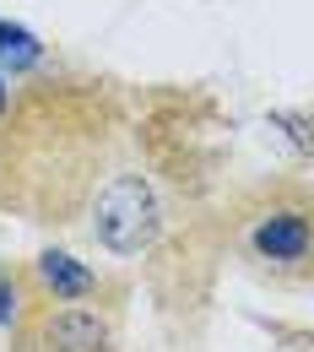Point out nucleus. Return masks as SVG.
I'll use <instances>...</instances> for the list:
<instances>
[{"label": "nucleus", "mask_w": 314, "mask_h": 352, "mask_svg": "<svg viewBox=\"0 0 314 352\" xmlns=\"http://www.w3.org/2000/svg\"><path fill=\"white\" fill-rule=\"evenodd\" d=\"M157 233H163V201H157L146 174L125 168V174H114L98 190V201H92V239H98V250H109L114 261H135L141 250L157 244Z\"/></svg>", "instance_id": "f257e3e1"}, {"label": "nucleus", "mask_w": 314, "mask_h": 352, "mask_svg": "<svg viewBox=\"0 0 314 352\" xmlns=\"http://www.w3.org/2000/svg\"><path fill=\"white\" fill-rule=\"evenodd\" d=\"M244 244L276 276H304V271H314V206L276 201L266 212H255Z\"/></svg>", "instance_id": "f03ea898"}, {"label": "nucleus", "mask_w": 314, "mask_h": 352, "mask_svg": "<svg viewBox=\"0 0 314 352\" xmlns=\"http://www.w3.org/2000/svg\"><path fill=\"white\" fill-rule=\"evenodd\" d=\"M38 352H114V325L82 304L49 309L38 325Z\"/></svg>", "instance_id": "7ed1b4c3"}, {"label": "nucleus", "mask_w": 314, "mask_h": 352, "mask_svg": "<svg viewBox=\"0 0 314 352\" xmlns=\"http://www.w3.org/2000/svg\"><path fill=\"white\" fill-rule=\"evenodd\" d=\"M38 282H44V293L54 304H82V298L98 293V271L87 261H76V255H65V250L38 255Z\"/></svg>", "instance_id": "20e7f679"}, {"label": "nucleus", "mask_w": 314, "mask_h": 352, "mask_svg": "<svg viewBox=\"0 0 314 352\" xmlns=\"http://www.w3.org/2000/svg\"><path fill=\"white\" fill-rule=\"evenodd\" d=\"M38 38L27 33V28H16V22H0V60L11 65V71H27V65H38Z\"/></svg>", "instance_id": "39448f33"}, {"label": "nucleus", "mask_w": 314, "mask_h": 352, "mask_svg": "<svg viewBox=\"0 0 314 352\" xmlns=\"http://www.w3.org/2000/svg\"><path fill=\"white\" fill-rule=\"evenodd\" d=\"M271 125H282L287 141H293L298 152H314V120H309V114H287V109H276V114H271Z\"/></svg>", "instance_id": "423d86ee"}, {"label": "nucleus", "mask_w": 314, "mask_h": 352, "mask_svg": "<svg viewBox=\"0 0 314 352\" xmlns=\"http://www.w3.org/2000/svg\"><path fill=\"white\" fill-rule=\"evenodd\" d=\"M16 314H22L16 287H11V276H0V325H16Z\"/></svg>", "instance_id": "0eeeda50"}, {"label": "nucleus", "mask_w": 314, "mask_h": 352, "mask_svg": "<svg viewBox=\"0 0 314 352\" xmlns=\"http://www.w3.org/2000/svg\"><path fill=\"white\" fill-rule=\"evenodd\" d=\"M0 114H5V82H0Z\"/></svg>", "instance_id": "6e6552de"}]
</instances>
